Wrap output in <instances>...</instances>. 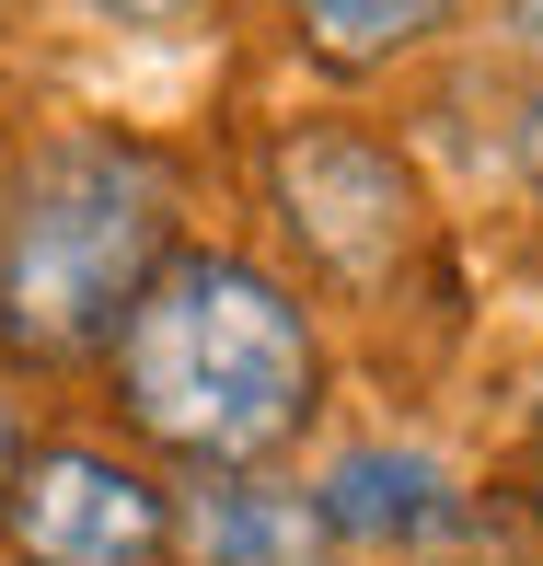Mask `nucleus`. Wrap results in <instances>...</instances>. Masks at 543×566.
Wrapping results in <instances>:
<instances>
[{"label":"nucleus","mask_w":543,"mask_h":566,"mask_svg":"<svg viewBox=\"0 0 543 566\" xmlns=\"http://www.w3.org/2000/svg\"><path fill=\"white\" fill-rule=\"evenodd\" d=\"M105 370H116V417L186 474H267L324 405L313 313L254 254H220V243L163 254V277L127 301Z\"/></svg>","instance_id":"1"},{"label":"nucleus","mask_w":543,"mask_h":566,"mask_svg":"<svg viewBox=\"0 0 543 566\" xmlns=\"http://www.w3.org/2000/svg\"><path fill=\"white\" fill-rule=\"evenodd\" d=\"M186 174L127 127H59L0 186V358L82 370L186 243Z\"/></svg>","instance_id":"2"},{"label":"nucleus","mask_w":543,"mask_h":566,"mask_svg":"<svg viewBox=\"0 0 543 566\" xmlns=\"http://www.w3.org/2000/svg\"><path fill=\"white\" fill-rule=\"evenodd\" d=\"M0 544L23 566H174V497L127 451L46 440L0 485Z\"/></svg>","instance_id":"3"},{"label":"nucleus","mask_w":543,"mask_h":566,"mask_svg":"<svg viewBox=\"0 0 543 566\" xmlns=\"http://www.w3.org/2000/svg\"><path fill=\"white\" fill-rule=\"evenodd\" d=\"M267 197H278V220L301 231V254H313L324 277H347V290L394 277L405 243H417V220H428L417 174H405L370 127H290V139L267 150Z\"/></svg>","instance_id":"4"},{"label":"nucleus","mask_w":543,"mask_h":566,"mask_svg":"<svg viewBox=\"0 0 543 566\" xmlns=\"http://www.w3.org/2000/svg\"><path fill=\"white\" fill-rule=\"evenodd\" d=\"M313 509H324L335 555H347V544H370V555H417V544H439V532L462 521V485H451V462L417 451V440H358V451L324 462Z\"/></svg>","instance_id":"5"},{"label":"nucleus","mask_w":543,"mask_h":566,"mask_svg":"<svg viewBox=\"0 0 543 566\" xmlns=\"http://www.w3.org/2000/svg\"><path fill=\"white\" fill-rule=\"evenodd\" d=\"M174 555L186 566H335V532H324L313 485L197 474L186 497H174Z\"/></svg>","instance_id":"6"},{"label":"nucleus","mask_w":543,"mask_h":566,"mask_svg":"<svg viewBox=\"0 0 543 566\" xmlns=\"http://www.w3.org/2000/svg\"><path fill=\"white\" fill-rule=\"evenodd\" d=\"M290 23L324 70H382L405 46H428L451 23V0H290Z\"/></svg>","instance_id":"7"},{"label":"nucleus","mask_w":543,"mask_h":566,"mask_svg":"<svg viewBox=\"0 0 543 566\" xmlns=\"http://www.w3.org/2000/svg\"><path fill=\"white\" fill-rule=\"evenodd\" d=\"M93 12L139 23V35H174V23H197V12H209V0H93Z\"/></svg>","instance_id":"8"},{"label":"nucleus","mask_w":543,"mask_h":566,"mask_svg":"<svg viewBox=\"0 0 543 566\" xmlns=\"http://www.w3.org/2000/svg\"><path fill=\"white\" fill-rule=\"evenodd\" d=\"M509 150H521V174H532V186H543V93H532V105H521V139H509Z\"/></svg>","instance_id":"9"},{"label":"nucleus","mask_w":543,"mask_h":566,"mask_svg":"<svg viewBox=\"0 0 543 566\" xmlns=\"http://www.w3.org/2000/svg\"><path fill=\"white\" fill-rule=\"evenodd\" d=\"M23 451H35V440H23V405L0 394V485H12V462H23Z\"/></svg>","instance_id":"10"},{"label":"nucleus","mask_w":543,"mask_h":566,"mask_svg":"<svg viewBox=\"0 0 543 566\" xmlns=\"http://www.w3.org/2000/svg\"><path fill=\"white\" fill-rule=\"evenodd\" d=\"M509 35H521L532 59H543V0H509Z\"/></svg>","instance_id":"11"}]
</instances>
